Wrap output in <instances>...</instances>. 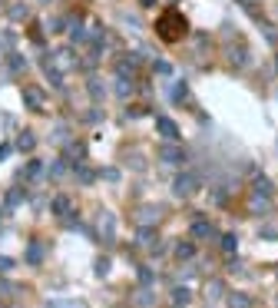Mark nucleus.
Here are the masks:
<instances>
[{"mask_svg":"<svg viewBox=\"0 0 278 308\" xmlns=\"http://www.w3.org/2000/svg\"><path fill=\"white\" fill-rule=\"evenodd\" d=\"M17 146H20V149H33V136H30V133H24V136L17 139Z\"/></svg>","mask_w":278,"mask_h":308,"instance_id":"nucleus-5","label":"nucleus"},{"mask_svg":"<svg viewBox=\"0 0 278 308\" xmlns=\"http://www.w3.org/2000/svg\"><path fill=\"white\" fill-rule=\"evenodd\" d=\"M159 133H163V136H166V139H172V136H179V129H176V126H172L169 120H159Z\"/></svg>","mask_w":278,"mask_h":308,"instance_id":"nucleus-3","label":"nucleus"},{"mask_svg":"<svg viewBox=\"0 0 278 308\" xmlns=\"http://www.w3.org/2000/svg\"><path fill=\"white\" fill-rule=\"evenodd\" d=\"M10 265H13L10 258H0V272H10Z\"/></svg>","mask_w":278,"mask_h":308,"instance_id":"nucleus-9","label":"nucleus"},{"mask_svg":"<svg viewBox=\"0 0 278 308\" xmlns=\"http://www.w3.org/2000/svg\"><path fill=\"white\" fill-rule=\"evenodd\" d=\"M156 27H159V33H163V40H182L186 37V17L176 13V10H166Z\"/></svg>","mask_w":278,"mask_h":308,"instance_id":"nucleus-1","label":"nucleus"},{"mask_svg":"<svg viewBox=\"0 0 278 308\" xmlns=\"http://www.w3.org/2000/svg\"><path fill=\"white\" fill-rule=\"evenodd\" d=\"M24 100H27V106H30V109H40V106H43V93H40L37 86H27L24 90Z\"/></svg>","mask_w":278,"mask_h":308,"instance_id":"nucleus-2","label":"nucleus"},{"mask_svg":"<svg viewBox=\"0 0 278 308\" xmlns=\"http://www.w3.org/2000/svg\"><path fill=\"white\" fill-rule=\"evenodd\" d=\"M10 17H27V7H10Z\"/></svg>","mask_w":278,"mask_h":308,"instance_id":"nucleus-7","label":"nucleus"},{"mask_svg":"<svg viewBox=\"0 0 278 308\" xmlns=\"http://www.w3.org/2000/svg\"><path fill=\"white\" fill-rule=\"evenodd\" d=\"M66 206H70L66 199H57V202H53V209H57V212H66Z\"/></svg>","mask_w":278,"mask_h":308,"instance_id":"nucleus-8","label":"nucleus"},{"mask_svg":"<svg viewBox=\"0 0 278 308\" xmlns=\"http://www.w3.org/2000/svg\"><path fill=\"white\" fill-rule=\"evenodd\" d=\"M163 156H166V163H182V152L179 149H163Z\"/></svg>","mask_w":278,"mask_h":308,"instance_id":"nucleus-4","label":"nucleus"},{"mask_svg":"<svg viewBox=\"0 0 278 308\" xmlns=\"http://www.w3.org/2000/svg\"><path fill=\"white\" fill-rule=\"evenodd\" d=\"M27 258H30V262H40V246H30V252H27Z\"/></svg>","mask_w":278,"mask_h":308,"instance_id":"nucleus-6","label":"nucleus"}]
</instances>
